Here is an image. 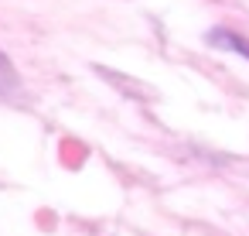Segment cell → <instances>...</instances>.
<instances>
[{
    "mask_svg": "<svg viewBox=\"0 0 249 236\" xmlns=\"http://www.w3.org/2000/svg\"><path fill=\"white\" fill-rule=\"evenodd\" d=\"M208 41H212L215 48H225V52H235V55L249 59V38L229 31V28H215V31H208Z\"/></svg>",
    "mask_w": 249,
    "mask_h": 236,
    "instance_id": "obj_1",
    "label": "cell"
},
{
    "mask_svg": "<svg viewBox=\"0 0 249 236\" xmlns=\"http://www.w3.org/2000/svg\"><path fill=\"white\" fill-rule=\"evenodd\" d=\"M14 96H21V76L14 62L0 52V99H14Z\"/></svg>",
    "mask_w": 249,
    "mask_h": 236,
    "instance_id": "obj_2",
    "label": "cell"
}]
</instances>
